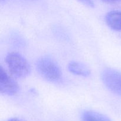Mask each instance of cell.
I'll return each mask as SVG.
<instances>
[{
    "label": "cell",
    "mask_w": 121,
    "mask_h": 121,
    "mask_svg": "<svg viewBox=\"0 0 121 121\" xmlns=\"http://www.w3.org/2000/svg\"><path fill=\"white\" fill-rule=\"evenodd\" d=\"M68 70L70 73L80 76L87 77L91 74L88 67L78 61H71L68 65Z\"/></svg>",
    "instance_id": "obj_6"
},
{
    "label": "cell",
    "mask_w": 121,
    "mask_h": 121,
    "mask_svg": "<svg viewBox=\"0 0 121 121\" xmlns=\"http://www.w3.org/2000/svg\"><path fill=\"white\" fill-rule=\"evenodd\" d=\"M8 121H21L20 119H17V118H11V119H9Z\"/></svg>",
    "instance_id": "obj_10"
},
{
    "label": "cell",
    "mask_w": 121,
    "mask_h": 121,
    "mask_svg": "<svg viewBox=\"0 0 121 121\" xmlns=\"http://www.w3.org/2000/svg\"><path fill=\"white\" fill-rule=\"evenodd\" d=\"M82 121H112L108 117L99 112L93 111H86L82 117Z\"/></svg>",
    "instance_id": "obj_7"
},
{
    "label": "cell",
    "mask_w": 121,
    "mask_h": 121,
    "mask_svg": "<svg viewBox=\"0 0 121 121\" xmlns=\"http://www.w3.org/2000/svg\"><path fill=\"white\" fill-rule=\"evenodd\" d=\"M1 1H5V0H1Z\"/></svg>",
    "instance_id": "obj_11"
},
{
    "label": "cell",
    "mask_w": 121,
    "mask_h": 121,
    "mask_svg": "<svg viewBox=\"0 0 121 121\" xmlns=\"http://www.w3.org/2000/svg\"><path fill=\"white\" fill-rule=\"evenodd\" d=\"M103 1L106 2H108V3H113V2H118V1H121V0H103Z\"/></svg>",
    "instance_id": "obj_9"
},
{
    "label": "cell",
    "mask_w": 121,
    "mask_h": 121,
    "mask_svg": "<svg viewBox=\"0 0 121 121\" xmlns=\"http://www.w3.org/2000/svg\"><path fill=\"white\" fill-rule=\"evenodd\" d=\"M105 21L112 30L121 31V11H112L106 14Z\"/></svg>",
    "instance_id": "obj_5"
},
{
    "label": "cell",
    "mask_w": 121,
    "mask_h": 121,
    "mask_svg": "<svg viewBox=\"0 0 121 121\" xmlns=\"http://www.w3.org/2000/svg\"><path fill=\"white\" fill-rule=\"evenodd\" d=\"M19 90V86L7 73L2 66L0 68V92L2 94L7 96H13Z\"/></svg>",
    "instance_id": "obj_4"
},
{
    "label": "cell",
    "mask_w": 121,
    "mask_h": 121,
    "mask_svg": "<svg viewBox=\"0 0 121 121\" xmlns=\"http://www.w3.org/2000/svg\"><path fill=\"white\" fill-rule=\"evenodd\" d=\"M79 1L87 7L91 8L94 7V2L93 0H79Z\"/></svg>",
    "instance_id": "obj_8"
},
{
    "label": "cell",
    "mask_w": 121,
    "mask_h": 121,
    "mask_svg": "<svg viewBox=\"0 0 121 121\" xmlns=\"http://www.w3.org/2000/svg\"><path fill=\"white\" fill-rule=\"evenodd\" d=\"M104 85L111 92L121 96V72L113 69H106L101 74Z\"/></svg>",
    "instance_id": "obj_3"
},
{
    "label": "cell",
    "mask_w": 121,
    "mask_h": 121,
    "mask_svg": "<svg viewBox=\"0 0 121 121\" xmlns=\"http://www.w3.org/2000/svg\"><path fill=\"white\" fill-rule=\"evenodd\" d=\"M5 63L11 73L18 78H25L31 72V67L26 58L16 52L9 53L5 58Z\"/></svg>",
    "instance_id": "obj_2"
},
{
    "label": "cell",
    "mask_w": 121,
    "mask_h": 121,
    "mask_svg": "<svg viewBox=\"0 0 121 121\" xmlns=\"http://www.w3.org/2000/svg\"><path fill=\"white\" fill-rule=\"evenodd\" d=\"M35 67L38 73L48 81L56 82L61 79V70L56 61L50 57L43 56L39 58Z\"/></svg>",
    "instance_id": "obj_1"
}]
</instances>
